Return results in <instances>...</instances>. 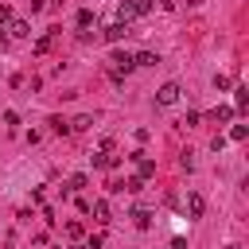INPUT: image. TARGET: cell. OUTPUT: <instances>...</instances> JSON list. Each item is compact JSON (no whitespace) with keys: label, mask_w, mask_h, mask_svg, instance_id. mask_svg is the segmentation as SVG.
Here are the masks:
<instances>
[{"label":"cell","mask_w":249,"mask_h":249,"mask_svg":"<svg viewBox=\"0 0 249 249\" xmlns=\"http://www.w3.org/2000/svg\"><path fill=\"white\" fill-rule=\"evenodd\" d=\"M128 35H132V27H128V23H121V19H117V23H109V27L101 31V39H105V43H121V39H128Z\"/></svg>","instance_id":"cell-1"},{"label":"cell","mask_w":249,"mask_h":249,"mask_svg":"<svg viewBox=\"0 0 249 249\" xmlns=\"http://www.w3.org/2000/svg\"><path fill=\"white\" fill-rule=\"evenodd\" d=\"M179 93H183V89H179V82H163V86L156 89V101H160V105H175V101H179Z\"/></svg>","instance_id":"cell-2"},{"label":"cell","mask_w":249,"mask_h":249,"mask_svg":"<svg viewBox=\"0 0 249 249\" xmlns=\"http://www.w3.org/2000/svg\"><path fill=\"white\" fill-rule=\"evenodd\" d=\"M132 160H136V175H140V179H152V175H156V163H152L144 152H132Z\"/></svg>","instance_id":"cell-3"},{"label":"cell","mask_w":249,"mask_h":249,"mask_svg":"<svg viewBox=\"0 0 249 249\" xmlns=\"http://www.w3.org/2000/svg\"><path fill=\"white\" fill-rule=\"evenodd\" d=\"M202 210H206V198H202L198 191H191V195H187V214H191V218H202Z\"/></svg>","instance_id":"cell-4"},{"label":"cell","mask_w":249,"mask_h":249,"mask_svg":"<svg viewBox=\"0 0 249 249\" xmlns=\"http://www.w3.org/2000/svg\"><path fill=\"white\" fill-rule=\"evenodd\" d=\"M8 35H16V39H27V35H31V23L12 16V19H8Z\"/></svg>","instance_id":"cell-5"},{"label":"cell","mask_w":249,"mask_h":249,"mask_svg":"<svg viewBox=\"0 0 249 249\" xmlns=\"http://www.w3.org/2000/svg\"><path fill=\"white\" fill-rule=\"evenodd\" d=\"M89 160H93V167H105V171L121 167V156H109V152H97V156H89Z\"/></svg>","instance_id":"cell-6"},{"label":"cell","mask_w":249,"mask_h":249,"mask_svg":"<svg viewBox=\"0 0 249 249\" xmlns=\"http://www.w3.org/2000/svg\"><path fill=\"white\" fill-rule=\"evenodd\" d=\"M54 35H58V27H51L43 39H35V54H47V51H51V43H54Z\"/></svg>","instance_id":"cell-7"},{"label":"cell","mask_w":249,"mask_h":249,"mask_svg":"<svg viewBox=\"0 0 249 249\" xmlns=\"http://www.w3.org/2000/svg\"><path fill=\"white\" fill-rule=\"evenodd\" d=\"M156 62H160L156 51H140V54H132V66H156Z\"/></svg>","instance_id":"cell-8"},{"label":"cell","mask_w":249,"mask_h":249,"mask_svg":"<svg viewBox=\"0 0 249 249\" xmlns=\"http://www.w3.org/2000/svg\"><path fill=\"white\" fill-rule=\"evenodd\" d=\"M132 222H136L140 230H148V226H152V210H148V206H136V210H132Z\"/></svg>","instance_id":"cell-9"},{"label":"cell","mask_w":249,"mask_h":249,"mask_svg":"<svg viewBox=\"0 0 249 249\" xmlns=\"http://www.w3.org/2000/svg\"><path fill=\"white\" fill-rule=\"evenodd\" d=\"M230 117H233V109H230V105H218V109L210 113V121H214V124H226Z\"/></svg>","instance_id":"cell-10"},{"label":"cell","mask_w":249,"mask_h":249,"mask_svg":"<svg viewBox=\"0 0 249 249\" xmlns=\"http://www.w3.org/2000/svg\"><path fill=\"white\" fill-rule=\"evenodd\" d=\"M66 124H70V132H82V128H89V124H93V117H89V113H82V117H74V121H66Z\"/></svg>","instance_id":"cell-11"},{"label":"cell","mask_w":249,"mask_h":249,"mask_svg":"<svg viewBox=\"0 0 249 249\" xmlns=\"http://www.w3.org/2000/svg\"><path fill=\"white\" fill-rule=\"evenodd\" d=\"M233 105H237V109H249V89H245V86L233 89Z\"/></svg>","instance_id":"cell-12"},{"label":"cell","mask_w":249,"mask_h":249,"mask_svg":"<svg viewBox=\"0 0 249 249\" xmlns=\"http://www.w3.org/2000/svg\"><path fill=\"white\" fill-rule=\"evenodd\" d=\"M93 218H97V222H109V202H105V198L93 202Z\"/></svg>","instance_id":"cell-13"},{"label":"cell","mask_w":249,"mask_h":249,"mask_svg":"<svg viewBox=\"0 0 249 249\" xmlns=\"http://www.w3.org/2000/svg\"><path fill=\"white\" fill-rule=\"evenodd\" d=\"M195 124H198V113H195V109H187V117L179 121V128H195Z\"/></svg>","instance_id":"cell-14"},{"label":"cell","mask_w":249,"mask_h":249,"mask_svg":"<svg viewBox=\"0 0 249 249\" xmlns=\"http://www.w3.org/2000/svg\"><path fill=\"white\" fill-rule=\"evenodd\" d=\"M51 128H54V132H58V136H66V132H70V124H66V121H62V117H51Z\"/></svg>","instance_id":"cell-15"},{"label":"cell","mask_w":249,"mask_h":249,"mask_svg":"<svg viewBox=\"0 0 249 249\" xmlns=\"http://www.w3.org/2000/svg\"><path fill=\"white\" fill-rule=\"evenodd\" d=\"M245 136H249V128H245V124H233V128H230V140H237V144H241Z\"/></svg>","instance_id":"cell-16"},{"label":"cell","mask_w":249,"mask_h":249,"mask_svg":"<svg viewBox=\"0 0 249 249\" xmlns=\"http://www.w3.org/2000/svg\"><path fill=\"white\" fill-rule=\"evenodd\" d=\"M124 191H128V195H140V191H144V179H140V175H136V179H128V183H124Z\"/></svg>","instance_id":"cell-17"},{"label":"cell","mask_w":249,"mask_h":249,"mask_svg":"<svg viewBox=\"0 0 249 249\" xmlns=\"http://www.w3.org/2000/svg\"><path fill=\"white\" fill-rule=\"evenodd\" d=\"M89 23H93V12L82 8V12H78V27H89Z\"/></svg>","instance_id":"cell-18"},{"label":"cell","mask_w":249,"mask_h":249,"mask_svg":"<svg viewBox=\"0 0 249 249\" xmlns=\"http://www.w3.org/2000/svg\"><path fill=\"white\" fill-rule=\"evenodd\" d=\"M82 187H86V175H82V171L70 175V187H66V191H82Z\"/></svg>","instance_id":"cell-19"},{"label":"cell","mask_w":249,"mask_h":249,"mask_svg":"<svg viewBox=\"0 0 249 249\" xmlns=\"http://www.w3.org/2000/svg\"><path fill=\"white\" fill-rule=\"evenodd\" d=\"M82 233H86V230H82V226H78V222H70V226H66V237H70V241H78V237H82Z\"/></svg>","instance_id":"cell-20"},{"label":"cell","mask_w":249,"mask_h":249,"mask_svg":"<svg viewBox=\"0 0 249 249\" xmlns=\"http://www.w3.org/2000/svg\"><path fill=\"white\" fill-rule=\"evenodd\" d=\"M101 245H105V237H101V233H89V241H86V249H101Z\"/></svg>","instance_id":"cell-21"},{"label":"cell","mask_w":249,"mask_h":249,"mask_svg":"<svg viewBox=\"0 0 249 249\" xmlns=\"http://www.w3.org/2000/svg\"><path fill=\"white\" fill-rule=\"evenodd\" d=\"M8 19H12V8H8V4H0V27H4Z\"/></svg>","instance_id":"cell-22"},{"label":"cell","mask_w":249,"mask_h":249,"mask_svg":"<svg viewBox=\"0 0 249 249\" xmlns=\"http://www.w3.org/2000/svg\"><path fill=\"white\" fill-rule=\"evenodd\" d=\"M0 43H4V27H0Z\"/></svg>","instance_id":"cell-23"},{"label":"cell","mask_w":249,"mask_h":249,"mask_svg":"<svg viewBox=\"0 0 249 249\" xmlns=\"http://www.w3.org/2000/svg\"><path fill=\"white\" fill-rule=\"evenodd\" d=\"M70 249H86V245H70Z\"/></svg>","instance_id":"cell-24"},{"label":"cell","mask_w":249,"mask_h":249,"mask_svg":"<svg viewBox=\"0 0 249 249\" xmlns=\"http://www.w3.org/2000/svg\"><path fill=\"white\" fill-rule=\"evenodd\" d=\"M226 249H237V245H226Z\"/></svg>","instance_id":"cell-25"}]
</instances>
